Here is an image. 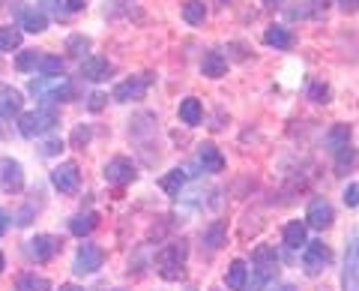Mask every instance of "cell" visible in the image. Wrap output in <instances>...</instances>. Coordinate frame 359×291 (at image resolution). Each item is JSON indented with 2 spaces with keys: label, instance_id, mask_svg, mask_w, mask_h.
<instances>
[{
  "label": "cell",
  "instance_id": "cell-32",
  "mask_svg": "<svg viewBox=\"0 0 359 291\" xmlns=\"http://www.w3.org/2000/svg\"><path fill=\"white\" fill-rule=\"evenodd\" d=\"M57 103H66V99H72L75 96V84L72 82H66V78H60V84L54 87V93H51Z\"/></svg>",
  "mask_w": 359,
  "mask_h": 291
},
{
  "label": "cell",
  "instance_id": "cell-8",
  "mask_svg": "<svg viewBox=\"0 0 359 291\" xmlns=\"http://www.w3.org/2000/svg\"><path fill=\"white\" fill-rule=\"evenodd\" d=\"M0 186L6 193H21V186H25V169H21V162L15 160L0 162Z\"/></svg>",
  "mask_w": 359,
  "mask_h": 291
},
{
  "label": "cell",
  "instance_id": "cell-47",
  "mask_svg": "<svg viewBox=\"0 0 359 291\" xmlns=\"http://www.w3.org/2000/svg\"><path fill=\"white\" fill-rule=\"evenodd\" d=\"M0 6H4V0H0Z\"/></svg>",
  "mask_w": 359,
  "mask_h": 291
},
{
  "label": "cell",
  "instance_id": "cell-40",
  "mask_svg": "<svg viewBox=\"0 0 359 291\" xmlns=\"http://www.w3.org/2000/svg\"><path fill=\"white\" fill-rule=\"evenodd\" d=\"M66 9H69V13H78V9H84V0H66Z\"/></svg>",
  "mask_w": 359,
  "mask_h": 291
},
{
  "label": "cell",
  "instance_id": "cell-29",
  "mask_svg": "<svg viewBox=\"0 0 359 291\" xmlns=\"http://www.w3.org/2000/svg\"><path fill=\"white\" fill-rule=\"evenodd\" d=\"M39 60H42L39 51H21L18 60H15V66H18L21 72H30V70H39Z\"/></svg>",
  "mask_w": 359,
  "mask_h": 291
},
{
  "label": "cell",
  "instance_id": "cell-28",
  "mask_svg": "<svg viewBox=\"0 0 359 291\" xmlns=\"http://www.w3.org/2000/svg\"><path fill=\"white\" fill-rule=\"evenodd\" d=\"M39 70L54 78V75H63V60L57 58V54H42V60H39Z\"/></svg>",
  "mask_w": 359,
  "mask_h": 291
},
{
  "label": "cell",
  "instance_id": "cell-12",
  "mask_svg": "<svg viewBox=\"0 0 359 291\" xmlns=\"http://www.w3.org/2000/svg\"><path fill=\"white\" fill-rule=\"evenodd\" d=\"M21 91H15L13 84H0V117H13L21 115Z\"/></svg>",
  "mask_w": 359,
  "mask_h": 291
},
{
  "label": "cell",
  "instance_id": "cell-30",
  "mask_svg": "<svg viewBox=\"0 0 359 291\" xmlns=\"http://www.w3.org/2000/svg\"><path fill=\"white\" fill-rule=\"evenodd\" d=\"M36 117H39V129L42 132H48L51 127H57V111H54V108H39Z\"/></svg>",
  "mask_w": 359,
  "mask_h": 291
},
{
  "label": "cell",
  "instance_id": "cell-4",
  "mask_svg": "<svg viewBox=\"0 0 359 291\" xmlns=\"http://www.w3.org/2000/svg\"><path fill=\"white\" fill-rule=\"evenodd\" d=\"M147 87H150V75L129 78V82H120L114 87V99L117 103H138V99H144V93H147Z\"/></svg>",
  "mask_w": 359,
  "mask_h": 291
},
{
  "label": "cell",
  "instance_id": "cell-42",
  "mask_svg": "<svg viewBox=\"0 0 359 291\" xmlns=\"http://www.w3.org/2000/svg\"><path fill=\"white\" fill-rule=\"evenodd\" d=\"M282 4H285V0H264V6H266V9H278Z\"/></svg>",
  "mask_w": 359,
  "mask_h": 291
},
{
  "label": "cell",
  "instance_id": "cell-36",
  "mask_svg": "<svg viewBox=\"0 0 359 291\" xmlns=\"http://www.w3.org/2000/svg\"><path fill=\"white\" fill-rule=\"evenodd\" d=\"M353 162H356V150L353 148L339 150V169H344V165H353Z\"/></svg>",
  "mask_w": 359,
  "mask_h": 291
},
{
  "label": "cell",
  "instance_id": "cell-16",
  "mask_svg": "<svg viewBox=\"0 0 359 291\" xmlns=\"http://www.w3.org/2000/svg\"><path fill=\"white\" fill-rule=\"evenodd\" d=\"M245 276H249V267H245L243 259H233L228 273H224V283H228L231 291H243L245 288Z\"/></svg>",
  "mask_w": 359,
  "mask_h": 291
},
{
  "label": "cell",
  "instance_id": "cell-19",
  "mask_svg": "<svg viewBox=\"0 0 359 291\" xmlns=\"http://www.w3.org/2000/svg\"><path fill=\"white\" fill-rule=\"evenodd\" d=\"M347 144H351V127H347V123H335V127L327 132V148L330 150H344Z\"/></svg>",
  "mask_w": 359,
  "mask_h": 291
},
{
  "label": "cell",
  "instance_id": "cell-20",
  "mask_svg": "<svg viewBox=\"0 0 359 291\" xmlns=\"http://www.w3.org/2000/svg\"><path fill=\"white\" fill-rule=\"evenodd\" d=\"M285 246L287 250H299V246H306V222H287L285 226Z\"/></svg>",
  "mask_w": 359,
  "mask_h": 291
},
{
  "label": "cell",
  "instance_id": "cell-39",
  "mask_svg": "<svg viewBox=\"0 0 359 291\" xmlns=\"http://www.w3.org/2000/svg\"><path fill=\"white\" fill-rule=\"evenodd\" d=\"M60 148H63V141H57V138H54V141H48V144H45V153L51 156V153H57Z\"/></svg>",
  "mask_w": 359,
  "mask_h": 291
},
{
  "label": "cell",
  "instance_id": "cell-43",
  "mask_svg": "<svg viewBox=\"0 0 359 291\" xmlns=\"http://www.w3.org/2000/svg\"><path fill=\"white\" fill-rule=\"evenodd\" d=\"M45 4H48L51 13H60V0H45Z\"/></svg>",
  "mask_w": 359,
  "mask_h": 291
},
{
  "label": "cell",
  "instance_id": "cell-44",
  "mask_svg": "<svg viewBox=\"0 0 359 291\" xmlns=\"http://www.w3.org/2000/svg\"><path fill=\"white\" fill-rule=\"evenodd\" d=\"M269 291H297V288H294V285H273Z\"/></svg>",
  "mask_w": 359,
  "mask_h": 291
},
{
  "label": "cell",
  "instance_id": "cell-18",
  "mask_svg": "<svg viewBox=\"0 0 359 291\" xmlns=\"http://www.w3.org/2000/svg\"><path fill=\"white\" fill-rule=\"evenodd\" d=\"M201 72H204L207 78H222L224 72H228V60H224L222 54L210 51V54H204V60H201Z\"/></svg>",
  "mask_w": 359,
  "mask_h": 291
},
{
  "label": "cell",
  "instance_id": "cell-1",
  "mask_svg": "<svg viewBox=\"0 0 359 291\" xmlns=\"http://www.w3.org/2000/svg\"><path fill=\"white\" fill-rule=\"evenodd\" d=\"M186 243H171L156 255V264H159V273L165 279H180L183 276V264H186Z\"/></svg>",
  "mask_w": 359,
  "mask_h": 291
},
{
  "label": "cell",
  "instance_id": "cell-21",
  "mask_svg": "<svg viewBox=\"0 0 359 291\" xmlns=\"http://www.w3.org/2000/svg\"><path fill=\"white\" fill-rule=\"evenodd\" d=\"M99 226V216L90 210V214H78V216H72V222H69V231L75 234V238H84V234H90Z\"/></svg>",
  "mask_w": 359,
  "mask_h": 291
},
{
  "label": "cell",
  "instance_id": "cell-45",
  "mask_svg": "<svg viewBox=\"0 0 359 291\" xmlns=\"http://www.w3.org/2000/svg\"><path fill=\"white\" fill-rule=\"evenodd\" d=\"M60 291H81V288H78V285H63Z\"/></svg>",
  "mask_w": 359,
  "mask_h": 291
},
{
  "label": "cell",
  "instance_id": "cell-41",
  "mask_svg": "<svg viewBox=\"0 0 359 291\" xmlns=\"http://www.w3.org/2000/svg\"><path fill=\"white\" fill-rule=\"evenodd\" d=\"M6 228H9V214L0 210V234H6Z\"/></svg>",
  "mask_w": 359,
  "mask_h": 291
},
{
  "label": "cell",
  "instance_id": "cell-33",
  "mask_svg": "<svg viewBox=\"0 0 359 291\" xmlns=\"http://www.w3.org/2000/svg\"><path fill=\"white\" fill-rule=\"evenodd\" d=\"M309 96L314 99V103H327V99H330V87L320 84V82H314V84L309 87Z\"/></svg>",
  "mask_w": 359,
  "mask_h": 291
},
{
  "label": "cell",
  "instance_id": "cell-22",
  "mask_svg": "<svg viewBox=\"0 0 359 291\" xmlns=\"http://www.w3.org/2000/svg\"><path fill=\"white\" fill-rule=\"evenodd\" d=\"M183 18L189 21V25H204L207 6L201 4V0H186V4H183Z\"/></svg>",
  "mask_w": 359,
  "mask_h": 291
},
{
  "label": "cell",
  "instance_id": "cell-17",
  "mask_svg": "<svg viewBox=\"0 0 359 291\" xmlns=\"http://www.w3.org/2000/svg\"><path fill=\"white\" fill-rule=\"evenodd\" d=\"M201 117H204V108H201V99L195 96H189L180 103V120L186 123V127H198Z\"/></svg>",
  "mask_w": 359,
  "mask_h": 291
},
{
  "label": "cell",
  "instance_id": "cell-25",
  "mask_svg": "<svg viewBox=\"0 0 359 291\" xmlns=\"http://www.w3.org/2000/svg\"><path fill=\"white\" fill-rule=\"evenodd\" d=\"M18 129H21V136L25 138H33V136H39V117H36V111H27V115H21L18 117Z\"/></svg>",
  "mask_w": 359,
  "mask_h": 291
},
{
  "label": "cell",
  "instance_id": "cell-15",
  "mask_svg": "<svg viewBox=\"0 0 359 291\" xmlns=\"http://www.w3.org/2000/svg\"><path fill=\"white\" fill-rule=\"evenodd\" d=\"M264 42L266 46H273V48H290L294 46V37H290V30L282 27V25H269L264 30Z\"/></svg>",
  "mask_w": 359,
  "mask_h": 291
},
{
  "label": "cell",
  "instance_id": "cell-46",
  "mask_svg": "<svg viewBox=\"0 0 359 291\" xmlns=\"http://www.w3.org/2000/svg\"><path fill=\"white\" fill-rule=\"evenodd\" d=\"M0 273H4V252H0Z\"/></svg>",
  "mask_w": 359,
  "mask_h": 291
},
{
  "label": "cell",
  "instance_id": "cell-3",
  "mask_svg": "<svg viewBox=\"0 0 359 291\" xmlns=\"http://www.w3.org/2000/svg\"><path fill=\"white\" fill-rule=\"evenodd\" d=\"M60 250H63V243H60V238H54V234H36V238L27 243V255L33 261H51Z\"/></svg>",
  "mask_w": 359,
  "mask_h": 291
},
{
  "label": "cell",
  "instance_id": "cell-11",
  "mask_svg": "<svg viewBox=\"0 0 359 291\" xmlns=\"http://www.w3.org/2000/svg\"><path fill=\"white\" fill-rule=\"evenodd\" d=\"M111 72H114V66H111L105 58L90 54V58L81 60V78H87V82H105Z\"/></svg>",
  "mask_w": 359,
  "mask_h": 291
},
{
  "label": "cell",
  "instance_id": "cell-13",
  "mask_svg": "<svg viewBox=\"0 0 359 291\" xmlns=\"http://www.w3.org/2000/svg\"><path fill=\"white\" fill-rule=\"evenodd\" d=\"M198 160H201V165H204V172H210V174H219V172H224V156L219 153V148L216 144H201L198 148Z\"/></svg>",
  "mask_w": 359,
  "mask_h": 291
},
{
  "label": "cell",
  "instance_id": "cell-5",
  "mask_svg": "<svg viewBox=\"0 0 359 291\" xmlns=\"http://www.w3.org/2000/svg\"><path fill=\"white\" fill-rule=\"evenodd\" d=\"M135 177H138V172H135V165L126 160V156H117V160H111L105 165V181L114 183V186H126L135 181Z\"/></svg>",
  "mask_w": 359,
  "mask_h": 291
},
{
  "label": "cell",
  "instance_id": "cell-23",
  "mask_svg": "<svg viewBox=\"0 0 359 291\" xmlns=\"http://www.w3.org/2000/svg\"><path fill=\"white\" fill-rule=\"evenodd\" d=\"M18 291H51V283L45 276L36 273H25L18 279Z\"/></svg>",
  "mask_w": 359,
  "mask_h": 291
},
{
  "label": "cell",
  "instance_id": "cell-35",
  "mask_svg": "<svg viewBox=\"0 0 359 291\" xmlns=\"http://www.w3.org/2000/svg\"><path fill=\"white\" fill-rule=\"evenodd\" d=\"M87 141H90V129L87 127H75V132H72V144H75V148H84Z\"/></svg>",
  "mask_w": 359,
  "mask_h": 291
},
{
  "label": "cell",
  "instance_id": "cell-7",
  "mask_svg": "<svg viewBox=\"0 0 359 291\" xmlns=\"http://www.w3.org/2000/svg\"><path fill=\"white\" fill-rule=\"evenodd\" d=\"M306 222L311 228H330L332 222H335V214H332V205L327 198H314L311 205H309V216H306Z\"/></svg>",
  "mask_w": 359,
  "mask_h": 291
},
{
  "label": "cell",
  "instance_id": "cell-34",
  "mask_svg": "<svg viewBox=\"0 0 359 291\" xmlns=\"http://www.w3.org/2000/svg\"><path fill=\"white\" fill-rule=\"evenodd\" d=\"M344 205L347 207H356L359 205V183H347V189H344Z\"/></svg>",
  "mask_w": 359,
  "mask_h": 291
},
{
  "label": "cell",
  "instance_id": "cell-10",
  "mask_svg": "<svg viewBox=\"0 0 359 291\" xmlns=\"http://www.w3.org/2000/svg\"><path fill=\"white\" fill-rule=\"evenodd\" d=\"M344 291H359V240L347 246V259H344Z\"/></svg>",
  "mask_w": 359,
  "mask_h": 291
},
{
  "label": "cell",
  "instance_id": "cell-38",
  "mask_svg": "<svg viewBox=\"0 0 359 291\" xmlns=\"http://www.w3.org/2000/svg\"><path fill=\"white\" fill-rule=\"evenodd\" d=\"M339 6L344 9V13H356V9H359V0H339Z\"/></svg>",
  "mask_w": 359,
  "mask_h": 291
},
{
  "label": "cell",
  "instance_id": "cell-24",
  "mask_svg": "<svg viewBox=\"0 0 359 291\" xmlns=\"http://www.w3.org/2000/svg\"><path fill=\"white\" fill-rule=\"evenodd\" d=\"M224 234H228L224 222H212V226L204 231V243L210 246V250H219V246H224Z\"/></svg>",
  "mask_w": 359,
  "mask_h": 291
},
{
  "label": "cell",
  "instance_id": "cell-6",
  "mask_svg": "<svg viewBox=\"0 0 359 291\" xmlns=\"http://www.w3.org/2000/svg\"><path fill=\"white\" fill-rule=\"evenodd\" d=\"M330 259L332 255L323 243H309L306 252H302V267H306L309 276H318V273H323V267L330 264Z\"/></svg>",
  "mask_w": 359,
  "mask_h": 291
},
{
  "label": "cell",
  "instance_id": "cell-27",
  "mask_svg": "<svg viewBox=\"0 0 359 291\" xmlns=\"http://www.w3.org/2000/svg\"><path fill=\"white\" fill-rule=\"evenodd\" d=\"M18 46H21V30L0 27V51H15Z\"/></svg>",
  "mask_w": 359,
  "mask_h": 291
},
{
  "label": "cell",
  "instance_id": "cell-31",
  "mask_svg": "<svg viewBox=\"0 0 359 291\" xmlns=\"http://www.w3.org/2000/svg\"><path fill=\"white\" fill-rule=\"evenodd\" d=\"M66 48H69V54H75V58H81V54L90 51V39L87 37H69Z\"/></svg>",
  "mask_w": 359,
  "mask_h": 291
},
{
  "label": "cell",
  "instance_id": "cell-2",
  "mask_svg": "<svg viewBox=\"0 0 359 291\" xmlns=\"http://www.w3.org/2000/svg\"><path fill=\"white\" fill-rule=\"evenodd\" d=\"M102 261H105V252L99 250L96 243H84L81 250H78V255H75L72 271H75L78 276H87V273H96L99 267H102Z\"/></svg>",
  "mask_w": 359,
  "mask_h": 291
},
{
  "label": "cell",
  "instance_id": "cell-37",
  "mask_svg": "<svg viewBox=\"0 0 359 291\" xmlns=\"http://www.w3.org/2000/svg\"><path fill=\"white\" fill-rule=\"evenodd\" d=\"M105 103H108V99H105L102 93H93V96H90V103H87V105H90V111H99Z\"/></svg>",
  "mask_w": 359,
  "mask_h": 291
},
{
  "label": "cell",
  "instance_id": "cell-14",
  "mask_svg": "<svg viewBox=\"0 0 359 291\" xmlns=\"http://www.w3.org/2000/svg\"><path fill=\"white\" fill-rule=\"evenodd\" d=\"M18 15H21V25H25V30H30V33H42L45 27H48V15H45L42 9L18 4Z\"/></svg>",
  "mask_w": 359,
  "mask_h": 291
},
{
  "label": "cell",
  "instance_id": "cell-9",
  "mask_svg": "<svg viewBox=\"0 0 359 291\" xmlns=\"http://www.w3.org/2000/svg\"><path fill=\"white\" fill-rule=\"evenodd\" d=\"M78 181H81V174H78V165L75 162H60L57 169L51 172V183L57 186L60 193H75Z\"/></svg>",
  "mask_w": 359,
  "mask_h": 291
},
{
  "label": "cell",
  "instance_id": "cell-26",
  "mask_svg": "<svg viewBox=\"0 0 359 291\" xmlns=\"http://www.w3.org/2000/svg\"><path fill=\"white\" fill-rule=\"evenodd\" d=\"M183 183H186V172H183V169H174V172H168V174L162 177V189H165L168 195H177Z\"/></svg>",
  "mask_w": 359,
  "mask_h": 291
}]
</instances>
